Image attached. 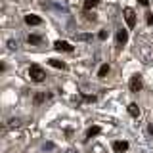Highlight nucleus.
I'll return each instance as SVG.
<instances>
[{
    "label": "nucleus",
    "mask_w": 153,
    "mask_h": 153,
    "mask_svg": "<svg viewBox=\"0 0 153 153\" xmlns=\"http://www.w3.org/2000/svg\"><path fill=\"white\" fill-rule=\"evenodd\" d=\"M29 76H31L35 82H42V80H44V76H46V73L42 71L40 65H31V69H29Z\"/></svg>",
    "instance_id": "1"
},
{
    "label": "nucleus",
    "mask_w": 153,
    "mask_h": 153,
    "mask_svg": "<svg viewBox=\"0 0 153 153\" xmlns=\"http://www.w3.org/2000/svg\"><path fill=\"white\" fill-rule=\"evenodd\" d=\"M124 19H126V25L128 27H134V25H136V13H134V10L132 8H124Z\"/></svg>",
    "instance_id": "2"
},
{
    "label": "nucleus",
    "mask_w": 153,
    "mask_h": 153,
    "mask_svg": "<svg viewBox=\"0 0 153 153\" xmlns=\"http://www.w3.org/2000/svg\"><path fill=\"white\" fill-rule=\"evenodd\" d=\"M140 88H142V80H140V76H132L130 79V92H140Z\"/></svg>",
    "instance_id": "3"
},
{
    "label": "nucleus",
    "mask_w": 153,
    "mask_h": 153,
    "mask_svg": "<svg viewBox=\"0 0 153 153\" xmlns=\"http://www.w3.org/2000/svg\"><path fill=\"white\" fill-rule=\"evenodd\" d=\"M54 46H56V50H63V52H71V50H73V46H71L69 42H65V40H56Z\"/></svg>",
    "instance_id": "4"
},
{
    "label": "nucleus",
    "mask_w": 153,
    "mask_h": 153,
    "mask_svg": "<svg viewBox=\"0 0 153 153\" xmlns=\"http://www.w3.org/2000/svg\"><path fill=\"white\" fill-rule=\"evenodd\" d=\"M126 149H128V143L126 142H121V140H119V142H113V151L115 153H124Z\"/></svg>",
    "instance_id": "5"
},
{
    "label": "nucleus",
    "mask_w": 153,
    "mask_h": 153,
    "mask_svg": "<svg viewBox=\"0 0 153 153\" xmlns=\"http://www.w3.org/2000/svg\"><path fill=\"white\" fill-rule=\"evenodd\" d=\"M25 23H29V25H40L42 19L38 16H25Z\"/></svg>",
    "instance_id": "6"
},
{
    "label": "nucleus",
    "mask_w": 153,
    "mask_h": 153,
    "mask_svg": "<svg viewBox=\"0 0 153 153\" xmlns=\"http://www.w3.org/2000/svg\"><path fill=\"white\" fill-rule=\"evenodd\" d=\"M126 40H128V33L126 31H119L117 33V42L119 44H126Z\"/></svg>",
    "instance_id": "7"
},
{
    "label": "nucleus",
    "mask_w": 153,
    "mask_h": 153,
    "mask_svg": "<svg viewBox=\"0 0 153 153\" xmlns=\"http://www.w3.org/2000/svg\"><path fill=\"white\" fill-rule=\"evenodd\" d=\"M128 113H130L132 117H138V115H140V107H138L136 103H130L128 105Z\"/></svg>",
    "instance_id": "8"
},
{
    "label": "nucleus",
    "mask_w": 153,
    "mask_h": 153,
    "mask_svg": "<svg viewBox=\"0 0 153 153\" xmlns=\"http://www.w3.org/2000/svg\"><path fill=\"white\" fill-rule=\"evenodd\" d=\"M100 4V0H84V10H92Z\"/></svg>",
    "instance_id": "9"
},
{
    "label": "nucleus",
    "mask_w": 153,
    "mask_h": 153,
    "mask_svg": "<svg viewBox=\"0 0 153 153\" xmlns=\"http://www.w3.org/2000/svg\"><path fill=\"white\" fill-rule=\"evenodd\" d=\"M76 40H80V42H86V40H90L92 38V35H88V33H80V35H75Z\"/></svg>",
    "instance_id": "10"
},
{
    "label": "nucleus",
    "mask_w": 153,
    "mask_h": 153,
    "mask_svg": "<svg viewBox=\"0 0 153 153\" xmlns=\"http://www.w3.org/2000/svg\"><path fill=\"white\" fill-rule=\"evenodd\" d=\"M107 73H109V65L105 63V65H102V67H100V71H98V76H100V79H103V76L107 75Z\"/></svg>",
    "instance_id": "11"
},
{
    "label": "nucleus",
    "mask_w": 153,
    "mask_h": 153,
    "mask_svg": "<svg viewBox=\"0 0 153 153\" xmlns=\"http://www.w3.org/2000/svg\"><path fill=\"white\" fill-rule=\"evenodd\" d=\"M50 65L56 67V69H65V63L63 61H57V59H50Z\"/></svg>",
    "instance_id": "12"
},
{
    "label": "nucleus",
    "mask_w": 153,
    "mask_h": 153,
    "mask_svg": "<svg viewBox=\"0 0 153 153\" xmlns=\"http://www.w3.org/2000/svg\"><path fill=\"white\" fill-rule=\"evenodd\" d=\"M100 132H102V128H100V126H92V128H88V138H92V136H98Z\"/></svg>",
    "instance_id": "13"
},
{
    "label": "nucleus",
    "mask_w": 153,
    "mask_h": 153,
    "mask_svg": "<svg viewBox=\"0 0 153 153\" xmlns=\"http://www.w3.org/2000/svg\"><path fill=\"white\" fill-rule=\"evenodd\" d=\"M40 42H42V38L38 35H31V36H29V44H40Z\"/></svg>",
    "instance_id": "14"
},
{
    "label": "nucleus",
    "mask_w": 153,
    "mask_h": 153,
    "mask_svg": "<svg viewBox=\"0 0 153 153\" xmlns=\"http://www.w3.org/2000/svg\"><path fill=\"white\" fill-rule=\"evenodd\" d=\"M44 100H46V94H36V96H35V103H36V105L42 103Z\"/></svg>",
    "instance_id": "15"
},
{
    "label": "nucleus",
    "mask_w": 153,
    "mask_h": 153,
    "mask_svg": "<svg viewBox=\"0 0 153 153\" xmlns=\"http://www.w3.org/2000/svg\"><path fill=\"white\" fill-rule=\"evenodd\" d=\"M10 126H17V124H19V119H10Z\"/></svg>",
    "instance_id": "16"
},
{
    "label": "nucleus",
    "mask_w": 153,
    "mask_h": 153,
    "mask_svg": "<svg viewBox=\"0 0 153 153\" xmlns=\"http://www.w3.org/2000/svg\"><path fill=\"white\" fill-rule=\"evenodd\" d=\"M98 36H100V40H105V38H107V33H105V31H102Z\"/></svg>",
    "instance_id": "17"
},
{
    "label": "nucleus",
    "mask_w": 153,
    "mask_h": 153,
    "mask_svg": "<svg viewBox=\"0 0 153 153\" xmlns=\"http://www.w3.org/2000/svg\"><path fill=\"white\" fill-rule=\"evenodd\" d=\"M8 46H10V48H12V50H13V48H17V42H13V40H10V42H8Z\"/></svg>",
    "instance_id": "18"
},
{
    "label": "nucleus",
    "mask_w": 153,
    "mask_h": 153,
    "mask_svg": "<svg viewBox=\"0 0 153 153\" xmlns=\"http://www.w3.org/2000/svg\"><path fill=\"white\" fill-rule=\"evenodd\" d=\"M138 2H140L142 6H147V4H149V0H138Z\"/></svg>",
    "instance_id": "19"
},
{
    "label": "nucleus",
    "mask_w": 153,
    "mask_h": 153,
    "mask_svg": "<svg viewBox=\"0 0 153 153\" xmlns=\"http://www.w3.org/2000/svg\"><path fill=\"white\" fill-rule=\"evenodd\" d=\"M147 23H149V25L153 23V13H149V17H147Z\"/></svg>",
    "instance_id": "20"
},
{
    "label": "nucleus",
    "mask_w": 153,
    "mask_h": 153,
    "mask_svg": "<svg viewBox=\"0 0 153 153\" xmlns=\"http://www.w3.org/2000/svg\"><path fill=\"white\" fill-rule=\"evenodd\" d=\"M149 132H151V134H153V124H151V126H149Z\"/></svg>",
    "instance_id": "21"
}]
</instances>
